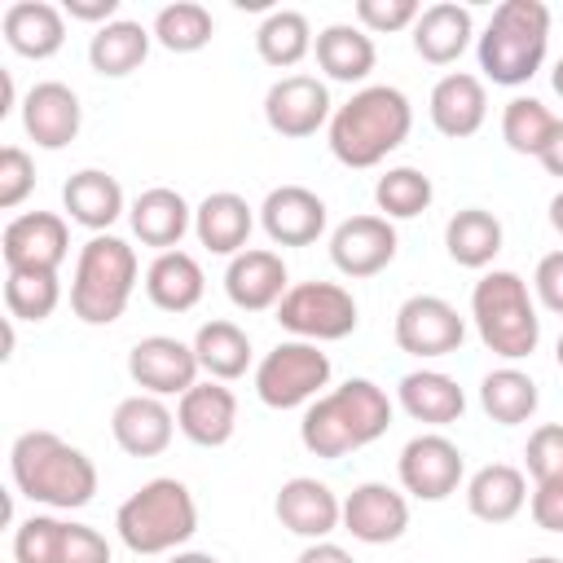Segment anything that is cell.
<instances>
[{
    "instance_id": "obj_1",
    "label": "cell",
    "mask_w": 563,
    "mask_h": 563,
    "mask_svg": "<svg viewBox=\"0 0 563 563\" xmlns=\"http://www.w3.org/2000/svg\"><path fill=\"white\" fill-rule=\"evenodd\" d=\"M391 427V400L369 378H347L343 387L317 396L299 422V440L312 457L339 462L365 444H374Z\"/></svg>"
},
{
    "instance_id": "obj_2",
    "label": "cell",
    "mask_w": 563,
    "mask_h": 563,
    "mask_svg": "<svg viewBox=\"0 0 563 563\" xmlns=\"http://www.w3.org/2000/svg\"><path fill=\"white\" fill-rule=\"evenodd\" d=\"M13 488L53 510H79L97 493V466L57 431H22L9 449Z\"/></svg>"
},
{
    "instance_id": "obj_3",
    "label": "cell",
    "mask_w": 563,
    "mask_h": 563,
    "mask_svg": "<svg viewBox=\"0 0 563 563\" xmlns=\"http://www.w3.org/2000/svg\"><path fill=\"white\" fill-rule=\"evenodd\" d=\"M409 128H413L409 97L391 84H369L330 114V154L343 167H378L391 150L409 141Z\"/></svg>"
},
{
    "instance_id": "obj_4",
    "label": "cell",
    "mask_w": 563,
    "mask_h": 563,
    "mask_svg": "<svg viewBox=\"0 0 563 563\" xmlns=\"http://www.w3.org/2000/svg\"><path fill=\"white\" fill-rule=\"evenodd\" d=\"M550 48V9L541 0H501L479 35V70L501 84H528Z\"/></svg>"
},
{
    "instance_id": "obj_5",
    "label": "cell",
    "mask_w": 563,
    "mask_h": 563,
    "mask_svg": "<svg viewBox=\"0 0 563 563\" xmlns=\"http://www.w3.org/2000/svg\"><path fill=\"white\" fill-rule=\"evenodd\" d=\"M119 541L132 554H176L194 532H198V506L194 493L172 479L158 475L150 484H141L114 515Z\"/></svg>"
},
{
    "instance_id": "obj_6",
    "label": "cell",
    "mask_w": 563,
    "mask_h": 563,
    "mask_svg": "<svg viewBox=\"0 0 563 563\" xmlns=\"http://www.w3.org/2000/svg\"><path fill=\"white\" fill-rule=\"evenodd\" d=\"M136 273H141L136 251L123 238H114V233L88 238L75 260V277H70V312L84 325L119 321L136 290Z\"/></svg>"
},
{
    "instance_id": "obj_7",
    "label": "cell",
    "mask_w": 563,
    "mask_h": 563,
    "mask_svg": "<svg viewBox=\"0 0 563 563\" xmlns=\"http://www.w3.org/2000/svg\"><path fill=\"white\" fill-rule=\"evenodd\" d=\"M471 317L484 339V347L501 361H523L537 352L541 317L528 295V282L510 268H493L471 290Z\"/></svg>"
},
{
    "instance_id": "obj_8",
    "label": "cell",
    "mask_w": 563,
    "mask_h": 563,
    "mask_svg": "<svg viewBox=\"0 0 563 563\" xmlns=\"http://www.w3.org/2000/svg\"><path fill=\"white\" fill-rule=\"evenodd\" d=\"M325 383H330V356L308 339L277 343L255 365V396L268 409H295V405L312 400Z\"/></svg>"
},
{
    "instance_id": "obj_9",
    "label": "cell",
    "mask_w": 563,
    "mask_h": 563,
    "mask_svg": "<svg viewBox=\"0 0 563 563\" xmlns=\"http://www.w3.org/2000/svg\"><path fill=\"white\" fill-rule=\"evenodd\" d=\"M282 330L308 339V343H334L356 330V299L339 282H295L286 299L277 303Z\"/></svg>"
},
{
    "instance_id": "obj_10",
    "label": "cell",
    "mask_w": 563,
    "mask_h": 563,
    "mask_svg": "<svg viewBox=\"0 0 563 563\" xmlns=\"http://www.w3.org/2000/svg\"><path fill=\"white\" fill-rule=\"evenodd\" d=\"M396 347L409 356H449L462 347L466 339V321L457 317V308L440 295H409L396 308Z\"/></svg>"
},
{
    "instance_id": "obj_11",
    "label": "cell",
    "mask_w": 563,
    "mask_h": 563,
    "mask_svg": "<svg viewBox=\"0 0 563 563\" xmlns=\"http://www.w3.org/2000/svg\"><path fill=\"white\" fill-rule=\"evenodd\" d=\"M70 233L57 211H22L4 224L0 255L4 273H57L66 260Z\"/></svg>"
},
{
    "instance_id": "obj_12",
    "label": "cell",
    "mask_w": 563,
    "mask_h": 563,
    "mask_svg": "<svg viewBox=\"0 0 563 563\" xmlns=\"http://www.w3.org/2000/svg\"><path fill=\"white\" fill-rule=\"evenodd\" d=\"M466 475V457L462 449L440 435V431H427V435H413L405 449H400V484L409 497L418 501H444L449 493H457Z\"/></svg>"
},
{
    "instance_id": "obj_13",
    "label": "cell",
    "mask_w": 563,
    "mask_h": 563,
    "mask_svg": "<svg viewBox=\"0 0 563 563\" xmlns=\"http://www.w3.org/2000/svg\"><path fill=\"white\" fill-rule=\"evenodd\" d=\"M523 462L532 475V497H528L532 523L545 532H563V422H541L528 435Z\"/></svg>"
},
{
    "instance_id": "obj_14",
    "label": "cell",
    "mask_w": 563,
    "mask_h": 563,
    "mask_svg": "<svg viewBox=\"0 0 563 563\" xmlns=\"http://www.w3.org/2000/svg\"><path fill=\"white\" fill-rule=\"evenodd\" d=\"M198 356L194 343H180L172 334H150L128 352V374L150 396H185L198 383Z\"/></svg>"
},
{
    "instance_id": "obj_15",
    "label": "cell",
    "mask_w": 563,
    "mask_h": 563,
    "mask_svg": "<svg viewBox=\"0 0 563 563\" xmlns=\"http://www.w3.org/2000/svg\"><path fill=\"white\" fill-rule=\"evenodd\" d=\"M330 88L317 75H282L268 92H264V119L277 136H312L325 119H330Z\"/></svg>"
},
{
    "instance_id": "obj_16",
    "label": "cell",
    "mask_w": 563,
    "mask_h": 563,
    "mask_svg": "<svg viewBox=\"0 0 563 563\" xmlns=\"http://www.w3.org/2000/svg\"><path fill=\"white\" fill-rule=\"evenodd\" d=\"M330 260L343 277H374L396 260V229L387 216H347L330 233Z\"/></svg>"
},
{
    "instance_id": "obj_17",
    "label": "cell",
    "mask_w": 563,
    "mask_h": 563,
    "mask_svg": "<svg viewBox=\"0 0 563 563\" xmlns=\"http://www.w3.org/2000/svg\"><path fill=\"white\" fill-rule=\"evenodd\" d=\"M343 528L365 541V545H387V541H400L405 528H409V501L405 493H396L391 484H356L347 497H343Z\"/></svg>"
},
{
    "instance_id": "obj_18",
    "label": "cell",
    "mask_w": 563,
    "mask_h": 563,
    "mask_svg": "<svg viewBox=\"0 0 563 563\" xmlns=\"http://www.w3.org/2000/svg\"><path fill=\"white\" fill-rule=\"evenodd\" d=\"M84 106L62 79H44L22 97V128L40 150H66L79 136Z\"/></svg>"
},
{
    "instance_id": "obj_19",
    "label": "cell",
    "mask_w": 563,
    "mask_h": 563,
    "mask_svg": "<svg viewBox=\"0 0 563 563\" xmlns=\"http://www.w3.org/2000/svg\"><path fill=\"white\" fill-rule=\"evenodd\" d=\"M176 427L185 440H194L202 449H220L238 431V396L216 378L194 383L176 405Z\"/></svg>"
},
{
    "instance_id": "obj_20",
    "label": "cell",
    "mask_w": 563,
    "mask_h": 563,
    "mask_svg": "<svg viewBox=\"0 0 563 563\" xmlns=\"http://www.w3.org/2000/svg\"><path fill=\"white\" fill-rule=\"evenodd\" d=\"M282 528H290L295 537H308V541H325L339 523H343V501L330 493V484L312 479V475H295L277 488V501H273Z\"/></svg>"
},
{
    "instance_id": "obj_21",
    "label": "cell",
    "mask_w": 563,
    "mask_h": 563,
    "mask_svg": "<svg viewBox=\"0 0 563 563\" xmlns=\"http://www.w3.org/2000/svg\"><path fill=\"white\" fill-rule=\"evenodd\" d=\"M260 224L277 246H312L325 233V202L303 185H277L260 207Z\"/></svg>"
},
{
    "instance_id": "obj_22",
    "label": "cell",
    "mask_w": 563,
    "mask_h": 563,
    "mask_svg": "<svg viewBox=\"0 0 563 563\" xmlns=\"http://www.w3.org/2000/svg\"><path fill=\"white\" fill-rule=\"evenodd\" d=\"M224 290L233 299V308L242 312H268L286 299V264L277 251H264V246H251L242 255L229 260L224 268Z\"/></svg>"
},
{
    "instance_id": "obj_23",
    "label": "cell",
    "mask_w": 563,
    "mask_h": 563,
    "mask_svg": "<svg viewBox=\"0 0 563 563\" xmlns=\"http://www.w3.org/2000/svg\"><path fill=\"white\" fill-rule=\"evenodd\" d=\"M110 431H114V444L123 453H132V457H158L172 444L176 413L163 405V396L136 391V396H128V400L114 405Z\"/></svg>"
},
{
    "instance_id": "obj_24",
    "label": "cell",
    "mask_w": 563,
    "mask_h": 563,
    "mask_svg": "<svg viewBox=\"0 0 563 563\" xmlns=\"http://www.w3.org/2000/svg\"><path fill=\"white\" fill-rule=\"evenodd\" d=\"M431 123L435 132L462 141V136H475L488 119V92H484V79L479 75H466V70H453L444 75L435 88H431Z\"/></svg>"
},
{
    "instance_id": "obj_25",
    "label": "cell",
    "mask_w": 563,
    "mask_h": 563,
    "mask_svg": "<svg viewBox=\"0 0 563 563\" xmlns=\"http://www.w3.org/2000/svg\"><path fill=\"white\" fill-rule=\"evenodd\" d=\"M0 31H4V44L22 57H53L62 44H66V18L57 4L48 0H13L0 18Z\"/></svg>"
},
{
    "instance_id": "obj_26",
    "label": "cell",
    "mask_w": 563,
    "mask_h": 563,
    "mask_svg": "<svg viewBox=\"0 0 563 563\" xmlns=\"http://www.w3.org/2000/svg\"><path fill=\"white\" fill-rule=\"evenodd\" d=\"M128 220H132V233H136L145 246H154V251L163 255V251H176V246H180V238H185L189 224H194V211H189V202H185L176 189L154 185V189L136 194Z\"/></svg>"
},
{
    "instance_id": "obj_27",
    "label": "cell",
    "mask_w": 563,
    "mask_h": 563,
    "mask_svg": "<svg viewBox=\"0 0 563 563\" xmlns=\"http://www.w3.org/2000/svg\"><path fill=\"white\" fill-rule=\"evenodd\" d=\"M471 9L466 4H453V0H440V4H427L413 22V53L431 66H449L466 53L471 44Z\"/></svg>"
},
{
    "instance_id": "obj_28",
    "label": "cell",
    "mask_w": 563,
    "mask_h": 563,
    "mask_svg": "<svg viewBox=\"0 0 563 563\" xmlns=\"http://www.w3.org/2000/svg\"><path fill=\"white\" fill-rule=\"evenodd\" d=\"M251 224H255V216H251L246 198L229 194V189L207 194L194 211V233L211 255H242L246 238H251Z\"/></svg>"
},
{
    "instance_id": "obj_29",
    "label": "cell",
    "mask_w": 563,
    "mask_h": 563,
    "mask_svg": "<svg viewBox=\"0 0 563 563\" xmlns=\"http://www.w3.org/2000/svg\"><path fill=\"white\" fill-rule=\"evenodd\" d=\"M466 506L484 523H510L528 506V479L510 462H488L466 484Z\"/></svg>"
},
{
    "instance_id": "obj_30",
    "label": "cell",
    "mask_w": 563,
    "mask_h": 563,
    "mask_svg": "<svg viewBox=\"0 0 563 563\" xmlns=\"http://www.w3.org/2000/svg\"><path fill=\"white\" fill-rule=\"evenodd\" d=\"M62 202H66L70 220L84 224V229H92V233H106L123 216V189H119V180L110 172H97V167L75 172L62 185Z\"/></svg>"
},
{
    "instance_id": "obj_31",
    "label": "cell",
    "mask_w": 563,
    "mask_h": 563,
    "mask_svg": "<svg viewBox=\"0 0 563 563\" xmlns=\"http://www.w3.org/2000/svg\"><path fill=\"white\" fill-rule=\"evenodd\" d=\"M202 290H207V282L189 251H163L145 268V295L163 312H189L202 299Z\"/></svg>"
},
{
    "instance_id": "obj_32",
    "label": "cell",
    "mask_w": 563,
    "mask_h": 563,
    "mask_svg": "<svg viewBox=\"0 0 563 563\" xmlns=\"http://www.w3.org/2000/svg\"><path fill=\"white\" fill-rule=\"evenodd\" d=\"M400 409L413 422L449 427V422L462 418L466 396H462V387L449 374H440V369H413V374L400 378Z\"/></svg>"
},
{
    "instance_id": "obj_33",
    "label": "cell",
    "mask_w": 563,
    "mask_h": 563,
    "mask_svg": "<svg viewBox=\"0 0 563 563\" xmlns=\"http://www.w3.org/2000/svg\"><path fill=\"white\" fill-rule=\"evenodd\" d=\"M312 53H317V66H321L330 79H339V84H361V79L374 70V62H378L374 40H369L361 26H352V22L325 26V31L317 35Z\"/></svg>"
},
{
    "instance_id": "obj_34",
    "label": "cell",
    "mask_w": 563,
    "mask_h": 563,
    "mask_svg": "<svg viewBox=\"0 0 563 563\" xmlns=\"http://www.w3.org/2000/svg\"><path fill=\"white\" fill-rule=\"evenodd\" d=\"M150 40H154V31H145L141 22L114 18L110 26H97V35L88 40V62L106 79H123L150 57Z\"/></svg>"
},
{
    "instance_id": "obj_35",
    "label": "cell",
    "mask_w": 563,
    "mask_h": 563,
    "mask_svg": "<svg viewBox=\"0 0 563 563\" xmlns=\"http://www.w3.org/2000/svg\"><path fill=\"white\" fill-rule=\"evenodd\" d=\"M444 251L462 268H488L501 251V220L484 207H466L444 224Z\"/></svg>"
},
{
    "instance_id": "obj_36",
    "label": "cell",
    "mask_w": 563,
    "mask_h": 563,
    "mask_svg": "<svg viewBox=\"0 0 563 563\" xmlns=\"http://www.w3.org/2000/svg\"><path fill=\"white\" fill-rule=\"evenodd\" d=\"M194 356H198V365H202L216 383H233V378H242L246 365H251V339H246V330L233 325V321H207V325H198V334H194Z\"/></svg>"
},
{
    "instance_id": "obj_37",
    "label": "cell",
    "mask_w": 563,
    "mask_h": 563,
    "mask_svg": "<svg viewBox=\"0 0 563 563\" xmlns=\"http://www.w3.org/2000/svg\"><path fill=\"white\" fill-rule=\"evenodd\" d=\"M537 383L523 374V369H515V365H501V369H493V374H484V383H479V405H484V413L493 418V422H501V427H519V422H528L532 413H537Z\"/></svg>"
},
{
    "instance_id": "obj_38",
    "label": "cell",
    "mask_w": 563,
    "mask_h": 563,
    "mask_svg": "<svg viewBox=\"0 0 563 563\" xmlns=\"http://www.w3.org/2000/svg\"><path fill=\"white\" fill-rule=\"evenodd\" d=\"M312 26H308V18L299 13V9H273L264 22H260V31H255V53L268 62V66H277V70H286V66H299L308 53H312Z\"/></svg>"
},
{
    "instance_id": "obj_39",
    "label": "cell",
    "mask_w": 563,
    "mask_h": 563,
    "mask_svg": "<svg viewBox=\"0 0 563 563\" xmlns=\"http://www.w3.org/2000/svg\"><path fill=\"white\" fill-rule=\"evenodd\" d=\"M559 123H563V119H559L545 101H537V97H515V101H506V110H501V136H506V145H510L515 154H532V158H541V154L550 150Z\"/></svg>"
},
{
    "instance_id": "obj_40",
    "label": "cell",
    "mask_w": 563,
    "mask_h": 563,
    "mask_svg": "<svg viewBox=\"0 0 563 563\" xmlns=\"http://www.w3.org/2000/svg\"><path fill=\"white\" fill-rule=\"evenodd\" d=\"M211 31H216V22L198 0H176V4L158 9V18H154V40L167 53H198L211 44Z\"/></svg>"
},
{
    "instance_id": "obj_41",
    "label": "cell",
    "mask_w": 563,
    "mask_h": 563,
    "mask_svg": "<svg viewBox=\"0 0 563 563\" xmlns=\"http://www.w3.org/2000/svg\"><path fill=\"white\" fill-rule=\"evenodd\" d=\"M431 176L418 167H391L387 176H378L374 185V202L387 220H413L418 211L431 207Z\"/></svg>"
},
{
    "instance_id": "obj_42",
    "label": "cell",
    "mask_w": 563,
    "mask_h": 563,
    "mask_svg": "<svg viewBox=\"0 0 563 563\" xmlns=\"http://www.w3.org/2000/svg\"><path fill=\"white\" fill-rule=\"evenodd\" d=\"M62 303L57 273H4V308L13 321H44Z\"/></svg>"
},
{
    "instance_id": "obj_43",
    "label": "cell",
    "mask_w": 563,
    "mask_h": 563,
    "mask_svg": "<svg viewBox=\"0 0 563 563\" xmlns=\"http://www.w3.org/2000/svg\"><path fill=\"white\" fill-rule=\"evenodd\" d=\"M66 519L57 515H31L13 532V563H62L66 554Z\"/></svg>"
},
{
    "instance_id": "obj_44",
    "label": "cell",
    "mask_w": 563,
    "mask_h": 563,
    "mask_svg": "<svg viewBox=\"0 0 563 563\" xmlns=\"http://www.w3.org/2000/svg\"><path fill=\"white\" fill-rule=\"evenodd\" d=\"M418 13H422L418 0H356V22L361 31H374V35L405 31L418 22Z\"/></svg>"
},
{
    "instance_id": "obj_45",
    "label": "cell",
    "mask_w": 563,
    "mask_h": 563,
    "mask_svg": "<svg viewBox=\"0 0 563 563\" xmlns=\"http://www.w3.org/2000/svg\"><path fill=\"white\" fill-rule=\"evenodd\" d=\"M35 189V163L22 145H4L0 150V207L13 211L18 202H26V194Z\"/></svg>"
},
{
    "instance_id": "obj_46",
    "label": "cell",
    "mask_w": 563,
    "mask_h": 563,
    "mask_svg": "<svg viewBox=\"0 0 563 563\" xmlns=\"http://www.w3.org/2000/svg\"><path fill=\"white\" fill-rule=\"evenodd\" d=\"M62 563H110V541L88 528V523H70L66 528V554Z\"/></svg>"
},
{
    "instance_id": "obj_47",
    "label": "cell",
    "mask_w": 563,
    "mask_h": 563,
    "mask_svg": "<svg viewBox=\"0 0 563 563\" xmlns=\"http://www.w3.org/2000/svg\"><path fill=\"white\" fill-rule=\"evenodd\" d=\"M532 286H537V299L563 317V251H550L541 255L537 273H532Z\"/></svg>"
},
{
    "instance_id": "obj_48",
    "label": "cell",
    "mask_w": 563,
    "mask_h": 563,
    "mask_svg": "<svg viewBox=\"0 0 563 563\" xmlns=\"http://www.w3.org/2000/svg\"><path fill=\"white\" fill-rule=\"evenodd\" d=\"M62 13H70V18H79V22H101V26H110L114 13H119V0H66Z\"/></svg>"
},
{
    "instance_id": "obj_49",
    "label": "cell",
    "mask_w": 563,
    "mask_h": 563,
    "mask_svg": "<svg viewBox=\"0 0 563 563\" xmlns=\"http://www.w3.org/2000/svg\"><path fill=\"white\" fill-rule=\"evenodd\" d=\"M295 563H352V554L343 545H334V541H312Z\"/></svg>"
},
{
    "instance_id": "obj_50",
    "label": "cell",
    "mask_w": 563,
    "mask_h": 563,
    "mask_svg": "<svg viewBox=\"0 0 563 563\" xmlns=\"http://www.w3.org/2000/svg\"><path fill=\"white\" fill-rule=\"evenodd\" d=\"M541 167H545L550 176H563V123H559V132H554V141H550V150L541 154Z\"/></svg>"
},
{
    "instance_id": "obj_51",
    "label": "cell",
    "mask_w": 563,
    "mask_h": 563,
    "mask_svg": "<svg viewBox=\"0 0 563 563\" xmlns=\"http://www.w3.org/2000/svg\"><path fill=\"white\" fill-rule=\"evenodd\" d=\"M167 563H220L216 554H202V550H176Z\"/></svg>"
},
{
    "instance_id": "obj_52",
    "label": "cell",
    "mask_w": 563,
    "mask_h": 563,
    "mask_svg": "<svg viewBox=\"0 0 563 563\" xmlns=\"http://www.w3.org/2000/svg\"><path fill=\"white\" fill-rule=\"evenodd\" d=\"M550 224H554V229L563 233V189H559V194L550 198Z\"/></svg>"
},
{
    "instance_id": "obj_53",
    "label": "cell",
    "mask_w": 563,
    "mask_h": 563,
    "mask_svg": "<svg viewBox=\"0 0 563 563\" xmlns=\"http://www.w3.org/2000/svg\"><path fill=\"white\" fill-rule=\"evenodd\" d=\"M0 84H4V106H0V114H9V110H13V75L4 70V75H0Z\"/></svg>"
},
{
    "instance_id": "obj_54",
    "label": "cell",
    "mask_w": 563,
    "mask_h": 563,
    "mask_svg": "<svg viewBox=\"0 0 563 563\" xmlns=\"http://www.w3.org/2000/svg\"><path fill=\"white\" fill-rule=\"evenodd\" d=\"M550 84H554V92L563 97V57H559V62H554V70H550Z\"/></svg>"
},
{
    "instance_id": "obj_55",
    "label": "cell",
    "mask_w": 563,
    "mask_h": 563,
    "mask_svg": "<svg viewBox=\"0 0 563 563\" xmlns=\"http://www.w3.org/2000/svg\"><path fill=\"white\" fill-rule=\"evenodd\" d=\"M528 563H563V559H554V554H537V559H528Z\"/></svg>"
},
{
    "instance_id": "obj_56",
    "label": "cell",
    "mask_w": 563,
    "mask_h": 563,
    "mask_svg": "<svg viewBox=\"0 0 563 563\" xmlns=\"http://www.w3.org/2000/svg\"><path fill=\"white\" fill-rule=\"evenodd\" d=\"M554 361H559V369H563V334H559V343H554Z\"/></svg>"
}]
</instances>
